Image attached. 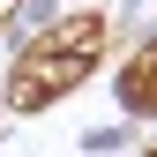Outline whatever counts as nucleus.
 <instances>
[{"instance_id": "2", "label": "nucleus", "mask_w": 157, "mask_h": 157, "mask_svg": "<svg viewBox=\"0 0 157 157\" xmlns=\"http://www.w3.org/2000/svg\"><path fill=\"white\" fill-rule=\"evenodd\" d=\"M127 105H157V45L127 67Z\"/></svg>"}, {"instance_id": "1", "label": "nucleus", "mask_w": 157, "mask_h": 157, "mask_svg": "<svg viewBox=\"0 0 157 157\" xmlns=\"http://www.w3.org/2000/svg\"><path fill=\"white\" fill-rule=\"evenodd\" d=\"M90 52H97V15H75L60 45H37L30 60H23V82H15V105H45V97H60L82 82V67H90Z\"/></svg>"}]
</instances>
